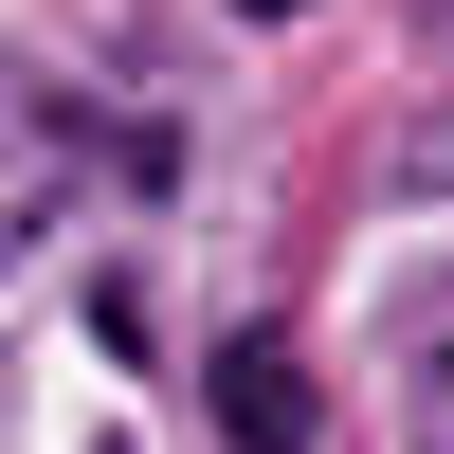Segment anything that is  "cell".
<instances>
[{"label":"cell","instance_id":"1","mask_svg":"<svg viewBox=\"0 0 454 454\" xmlns=\"http://www.w3.org/2000/svg\"><path fill=\"white\" fill-rule=\"evenodd\" d=\"M218 436L237 454H309V364L291 346H218Z\"/></svg>","mask_w":454,"mask_h":454},{"label":"cell","instance_id":"2","mask_svg":"<svg viewBox=\"0 0 454 454\" xmlns=\"http://www.w3.org/2000/svg\"><path fill=\"white\" fill-rule=\"evenodd\" d=\"M254 19H309V0H254Z\"/></svg>","mask_w":454,"mask_h":454}]
</instances>
